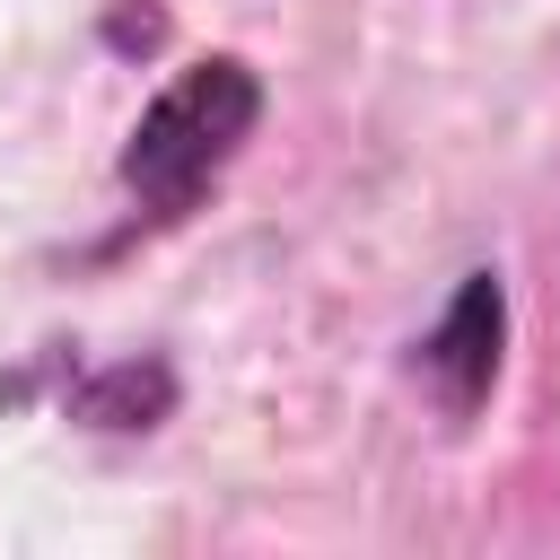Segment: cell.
I'll list each match as a JSON object with an SVG mask.
<instances>
[{"label":"cell","instance_id":"1","mask_svg":"<svg viewBox=\"0 0 560 560\" xmlns=\"http://www.w3.org/2000/svg\"><path fill=\"white\" fill-rule=\"evenodd\" d=\"M262 105H271V88H262V70H254L245 52H201V61H184V70L140 105V122L122 131V158H114V184H122V201H131V228H175V219H192V210L228 184V166L254 149Z\"/></svg>","mask_w":560,"mask_h":560},{"label":"cell","instance_id":"2","mask_svg":"<svg viewBox=\"0 0 560 560\" xmlns=\"http://www.w3.org/2000/svg\"><path fill=\"white\" fill-rule=\"evenodd\" d=\"M499 368H508V280L481 262V271L455 280L438 324L411 341V385L446 420H481V402L499 394Z\"/></svg>","mask_w":560,"mask_h":560},{"label":"cell","instance_id":"3","mask_svg":"<svg viewBox=\"0 0 560 560\" xmlns=\"http://www.w3.org/2000/svg\"><path fill=\"white\" fill-rule=\"evenodd\" d=\"M70 411L96 420V429L140 438V429H158V420L175 411V368H166V359H114V368H96V376L70 385Z\"/></svg>","mask_w":560,"mask_h":560}]
</instances>
